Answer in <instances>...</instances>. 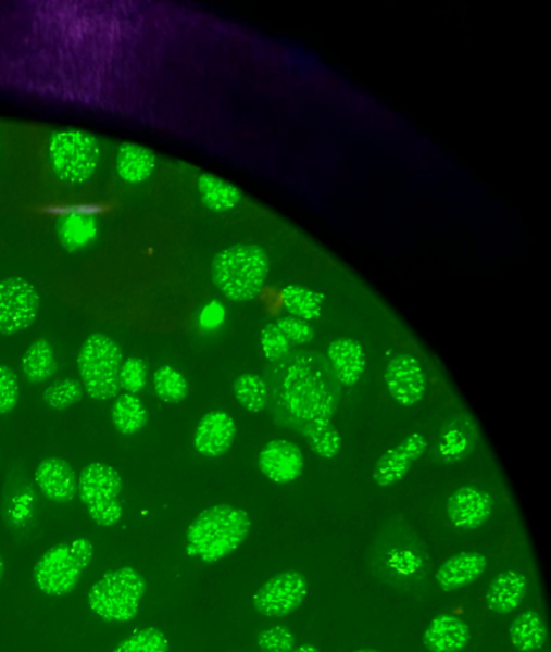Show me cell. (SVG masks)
<instances>
[{"label":"cell","mask_w":551,"mask_h":652,"mask_svg":"<svg viewBox=\"0 0 551 652\" xmlns=\"http://www.w3.org/2000/svg\"><path fill=\"white\" fill-rule=\"evenodd\" d=\"M246 511L233 505H215L200 513L186 531V553L212 565L240 548L251 530Z\"/></svg>","instance_id":"obj_1"},{"label":"cell","mask_w":551,"mask_h":652,"mask_svg":"<svg viewBox=\"0 0 551 652\" xmlns=\"http://www.w3.org/2000/svg\"><path fill=\"white\" fill-rule=\"evenodd\" d=\"M270 263L264 251L254 244H234L221 251L212 264L215 287L230 301L246 302L263 291Z\"/></svg>","instance_id":"obj_2"},{"label":"cell","mask_w":551,"mask_h":652,"mask_svg":"<svg viewBox=\"0 0 551 652\" xmlns=\"http://www.w3.org/2000/svg\"><path fill=\"white\" fill-rule=\"evenodd\" d=\"M147 581L136 568L108 570L88 591V605L109 624H126L138 616Z\"/></svg>","instance_id":"obj_3"},{"label":"cell","mask_w":551,"mask_h":652,"mask_svg":"<svg viewBox=\"0 0 551 652\" xmlns=\"http://www.w3.org/2000/svg\"><path fill=\"white\" fill-rule=\"evenodd\" d=\"M93 553L95 547L87 538L50 548L34 567L36 587L50 597L71 594L77 588L82 575L91 566Z\"/></svg>","instance_id":"obj_4"},{"label":"cell","mask_w":551,"mask_h":652,"mask_svg":"<svg viewBox=\"0 0 551 652\" xmlns=\"http://www.w3.org/2000/svg\"><path fill=\"white\" fill-rule=\"evenodd\" d=\"M85 391L95 400H110L121 391L118 374L123 365L122 347L102 333L89 336L77 359Z\"/></svg>","instance_id":"obj_5"},{"label":"cell","mask_w":551,"mask_h":652,"mask_svg":"<svg viewBox=\"0 0 551 652\" xmlns=\"http://www.w3.org/2000/svg\"><path fill=\"white\" fill-rule=\"evenodd\" d=\"M54 174L64 183L85 184L96 174L101 161V146L92 135L76 129L54 133L48 145Z\"/></svg>","instance_id":"obj_6"},{"label":"cell","mask_w":551,"mask_h":652,"mask_svg":"<svg viewBox=\"0 0 551 652\" xmlns=\"http://www.w3.org/2000/svg\"><path fill=\"white\" fill-rule=\"evenodd\" d=\"M122 489L121 474L108 464H88L79 474V499L88 515L102 528H111L122 521L123 506L118 501Z\"/></svg>","instance_id":"obj_7"},{"label":"cell","mask_w":551,"mask_h":652,"mask_svg":"<svg viewBox=\"0 0 551 652\" xmlns=\"http://www.w3.org/2000/svg\"><path fill=\"white\" fill-rule=\"evenodd\" d=\"M40 294L21 277L0 281V335L14 336L33 326L39 316Z\"/></svg>","instance_id":"obj_8"},{"label":"cell","mask_w":551,"mask_h":652,"mask_svg":"<svg viewBox=\"0 0 551 652\" xmlns=\"http://www.w3.org/2000/svg\"><path fill=\"white\" fill-rule=\"evenodd\" d=\"M309 592L306 576L289 569L267 580L252 598L254 610L262 616L283 618L300 607Z\"/></svg>","instance_id":"obj_9"},{"label":"cell","mask_w":551,"mask_h":652,"mask_svg":"<svg viewBox=\"0 0 551 652\" xmlns=\"http://www.w3.org/2000/svg\"><path fill=\"white\" fill-rule=\"evenodd\" d=\"M386 388L395 402L414 406L426 396L428 379L418 359L412 353H400L389 362L385 372Z\"/></svg>","instance_id":"obj_10"},{"label":"cell","mask_w":551,"mask_h":652,"mask_svg":"<svg viewBox=\"0 0 551 652\" xmlns=\"http://www.w3.org/2000/svg\"><path fill=\"white\" fill-rule=\"evenodd\" d=\"M494 500L487 491L475 486L456 489L447 500V516L460 530H475L489 522Z\"/></svg>","instance_id":"obj_11"},{"label":"cell","mask_w":551,"mask_h":652,"mask_svg":"<svg viewBox=\"0 0 551 652\" xmlns=\"http://www.w3.org/2000/svg\"><path fill=\"white\" fill-rule=\"evenodd\" d=\"M428 440L422 434H413L386 451L378 459L374 471V479L378 487H391L403 480L413 465L426 454Z\"/></svg>","instance_id":"obj_12"},{"label":"cell","mask_w":551,"mask_h":652,"mask_svg":"<svg viewBox=\"0 0 551 652\" xmlns=\"http://www.w3.org/2000/svg\"><path fill=\"white\" fill-rule=\"evenodd\" d=\"M258 464L264 476L274 484L288 485L302 476L304 459L296 443L274 440L265 444Z\"/></svg>","instance_id":"obj_13"},{"label":"cell","mask_w":551,"mask_h":652,"mask_svg":"<svg viewBox=\"0 0 551 652\" xmlns=\"http://www.w3.org/2000/svg\"><path fill=\"white\" fill-rule=\"evenodd\" d=\"M236 422L228 413L215 411L205 414L193 435V447L205 457L226 455L236 440Z\"/></svg>","instance_id":"obj_14"},{"label":"cell","mask_w":551,"mask_h":652,"mask_svg":"<svg viewBox=\"0 0 551 652\" xmlns=\"http://www.w3.org/2000/svg\"><path fill=\"white\" fill-rule=\"evenodd\" d=\"M35 480L45 498L57 503L71 502L78 493L76 472L62 457L43 459L37 465Z\"/></svg>","instance_id":"obj_15"},{"label":"cell","mask_w":551,"mask_h":652,"mask_svg":"<svg viewBox=\"0 0 551 652\" xmlns=\"http://www.w3.org/2000/svg\"><path fill=\"white\" fill-rule=\"evenodd\" d=\"M487 567L486 555L478 552H461L439 566L436 581L443 591H455L480 579Z\"/></svg>","instance_id":"obj_16"},{"label":"cell","mask_w":551,"mask_h":652,"mask_svg":"<svg viewBox=\"0 0 551 652\" xmlns=\"http://www.w3.org/2000/svg\"><path fill=\"white\" fill-rule=\"evenodd\" d=\"M471 640V627L451 614L436 617L423 635L424 647L429 652H460L466 649Z\"/></svg>","instance_id":"obj_17"},{"label":"cell","mask_w":551,"mask_h":652,"mask_svg":"<svg viewBox=\"0 0 551 652\" xmlns=\"http://www.w3.org/2000/svg\"><path fill=\"white\" fill-rule=\"evenodd\" d=\"M335 376L346 387H353L361 380L366 369V353L362 344L353 338H339L327 348Z\"/></svg>","instance_id":"obj_18"},{"label":"cell","mask_w":551,"mask_h":652,"mask_svg":"<svg viewBox=\"0 0 551 652\" xmlns=\"http://www.w3.org/2000/svg\"><path fill=\"white\" fill-rule=\"evenodd\" d=\"M527 591V580L516 570L499 574L489 585L486 602L491 612L510 614L516 611Z\"/></svg>","instance_id":"obj_19"},{"label":"cell","mask_w":551,"mask_h":652,"mask_svg":"<svg viewBox=\"0 0 551 652\" xmlns=\"http://www.w3.org/2000/svg\"><path fill=\"white\" fill-rule=\"evenodd\" d=\"M158 159L148 148L136 143H124L118 147L115 167L121 179L126 184H143L154 173Z\"/></svg>","instance_id":"obj_20"},{"label":"cell","mask_w":551,"mask_h":652,"mask_svg":"<svg viewBox=\"0 0 551 652\" xmlns=\"http://www.w3.org/2000/svg\"><path fill=\"white\" fill-rule=\"evenodd\" d=\"M21 369L29 384L39 385L49 380L58 369L53 346L47 339H36L24 353Z\"/></svg>","instance_id":"obj_21"},{"label":"cell","mask_w":551,"mask_h":652,"mask_svg":"<svg viewBox=\"0 0 551 652\" xmlns=\"http://www.w3.org/2000/svg\"><path fill=\"white\" fill-rule=\"evenodd\" d=\"M198 191L203 204L217 213L235 210L242 198L241 191L235 185L212 174L199 177Z\"/></svg>","instance_id":"obj_22"},{"label":"cell","mask_w":551,"mask_h":652,"mask_svg":"<svg viewBox=\"0 0 551 652\" xmlns=\"http://www.w3.org/2000/svg\"><path fill=\"white\" fill-rule=\"evenodd\" d=\"M548 631L539 613H521L510 627L512 647L521 652L540 650L547 642Z\"/></svg>","instance_id":"obj_23"},{"label":"cell","mask_w":551,"mask_h":652,"mask_svg":"<svg viewBox=\"0 0 551 652\" xmlns=\"http://www.w3.org/2000/svg\"><path fill=\"white\" fill-rule=\"evenodd\" d=\"M114 427L124 436H133L148 424V412L137 396L123 394L115 400L111 410Z\"/></svg>","instance_id":"obj_24"},{"label":"cell","mask_w":551,"mask_h":652,"mask_svg":"<svg viewBox=\"0 0 551 652\" xmlns=\"http://www.w3.org/2000/svg\"><path fill=\"white\" fill-rule=\"evenodd\" d=\"M99 233V224L92 213L74 212L59 226L62 242L71 250H79L91 243Z\"/></svg>","instance_id":"obj_25"},{"label":"cell","mask_w":551,"mask_h":652,"mask_svg":"<svg viewBox=\"0 0 551 652\" xmlns=\"http://www.w3.org/2000/svg\"><path fill=\"white\" fill-rule=\"evenodd\" d=\"M283 305L292 316L304 322L322 316L324 296L298 286L286 287L280 292Z\"/></svg>","instance_id":"obj_26"},{"label":"cell","mask_w":551,"mask_h":652,"mask_svg":"<svg viewBox=\"0 0 551 652\" xmlns=\"http://www.w3.org/2000/svg\"><path fill=\"white\" fill-rule=\"evenodd\" d=\"M303 435L314 453L324 459H333L340 453L341 437L329 418L310 422L303 428Z\"/></svg>","instance_id":"obj_27"},{"label":"cell","mask_w":551,"mask_h":652,"mask_svg":"<svg viewBox=\"0 0 551 652\" xmlns=\"http://www.w3.org/2000/svg\"><path fill=\"white\" fill-rule=\"evenodd\" d=\"M234 392L238 404L251 413H260L270 402L267 385L262 376L242 374L234 383Z\"/></svg>","instance_id":"obj_28"},{"label":"cell","mask_w":551,"mask_h":652,"mask_svg":"<svg viewBox=\"0 0 551 652\" xmlns=\"http://www.w3.org/2000/svg\"><path fill=\"white\" fill-rule=\"evenodd\" d=\"M153 388L162 402L178 404L189 396V383L186 377L170 366H162L154 373Z\"/></svg>","instance_id":"obj_29"},{"label":"cell","mask_w":551,"mask_h":652,"mask_svg":"<svg viewBox=\"0 0 551 652\" xmlns=\"http://www.w3.org/2000/svg\"><path fill=\"white\" fill-rule=\"evenodd\" d=\"M84 394V385L79 380L68 377V379L50 384L43 391L42 400L50 410L61 412L79 403Z\"/></svg>","instance_id":"obj_30"},{"label":"cell","mask_w":551,"mask_h":652,"mask_svg":"<svg viewBox=\"0 0 551 652\" xmlns=\"http://www.w3.org/2000/svg\"><path fill=\"white\" fill-rule=\"evenodd\" d=\"M168 640L161 629L147 627L118 643L113 652H168Z\"/></svg>","instance_id":"obj_31"},{"label":"cell","mask_w":551,"mask_h":652,"mask_svg":"<svg viewBox=\"0 0 551 652\" xmlns=\"http://www.w3.org/2000/svg\"><path fill=\"white\" fill-rule=\"evenodd\" d=\"M148 369L145 360L138 358L125 360L121 368V374H118L121 389L133 396L143 390L147 384Z\"/></svg>","instance_id":"obj_32"},{"label":"cell","mask_w":551,"mask_h":652,"mask_svg":"<svg viewBox=\"0 0 551 652\" xmlns=\"http://www.w3.org/2000/svg\"><path fill=\"white\" fill-rule=\"evenodd\" d=\"M256 643L263 652H292L296 649V636L286 626H274L260 632Z\"/></svg>","instance_id":"obj_33"},{"label":"cell","mask_w":551,"mask_h":652,"mask_svg":"<svg viewBox=\"0 0 551 652\" xmlns=\"http://www.w3.org/2000/svg\"><path fill=\"white\" fill-rule=\"evenodd\" d=\"M20 380L16 373L0 365V416L12 413L20 402Z\"/></svg>","instance_id":"obj_34"},{"label":"cell","mask_w":551,"mask_h":652,"mask_svg":"<svg viewBox=\"0 0 551 652\" xmlns=\"http://www.w3.org/2000/svg\"><path fill=\"white\" fill-rule=\"evenodd\" d=\"M262 347L266 360L278 362L286 358L290 343L277 325L267 324L262 331Z\"/></svg>","instance_id":"obj_35"},{"label":"cell","mask_w":551,"mask_h":652,"mask_svg":"<svg viewBox=\"0 0 551 652\" xmlns=\"http://www.w3.org/2000/svg\"><path fill=\"white\" fill-rule=\"evenodd\" d=\"M275 325L278 326L283 335L293 344H308L315 337V330L312 326L301 318L295 316L279 317Z\"/></svg>","instance_id":"obj_36"},{"label":"cell","mask_w":551,"mask_h":652,"mask_svg":"<svg viewBox=\"0 0 551 652\" xmlns=\"http://www.w3.org/2000/svg\"><path fill=\"white\" fill-rule=\"evenodd\" d=\"M292 652H320L314 644L304 643L302 647L295 649Z\"/></svg>","instance_id":"obj_37"},{"label":"cell","mask_w":551,"mask_h":652,"mask_svg":"<svg viewBox=\"0 0 551 652\" xmlns=\"http://www.w3.org/2000/svg\"><path fill=\"white\" fill-rule=\"evenodd\" d=\"M4 570H5L4 561L2 559V555H0V581L3 580Z\"/></svg>","instance_id":"obj_38"},{"label":"cell","mask_w":551,"mask_h":652,"mask_svg":"<svg viewBox=\"0 0 551 652\" xmlns=\"http://www.w3.org/2000/svg\"><path fill=\"white\" fill-rule=\"evenodd\" d=\"M353 652H378V651L372 650V649H362V650H356V651H353Z\"/></svg>","instance_id":"obj_39"}]
</instances>
